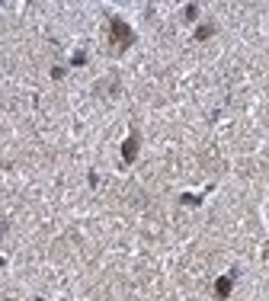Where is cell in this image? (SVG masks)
<instances>
[{
	"mask_svg": "<svg viewBox=\"0 0 269 301\" xmlns=\"http://www.w3.org/2000/svg\"><path fill=\"white\" fill-rule=\"evenodd\" d=\"M112 39H116L122 48H128V45L135 42V35H132V29H128L122 20H112Z\"/></svg>",
	"mask_w": 269,
	"mask_h": 301,
	"instance_id": "obj_1",
	"label": "cell"
},
{
	"mask_svg": "<svg viewBox=\"0 0 269 301\" xmlns=\"http://www.w3.org/2000/svg\"><path fill=\"white\" fill-rule=\"evenodd\" d=\"M135 154H138V135H132L122 144V157H125V161H135Z\"/></svg>",
	"mask_w": 269,
	"mask_h": 301,
	"instance_id": "obj_2",
	"label": "cell"
},
{
	"mask_svg": "<svg viewBox=\"0 0 269 301\" xmlns=\"http://www.w3.org/2000/svg\"><path fill=\"white\" fill-rule=\"evenodd\" d=\"M215 291H218V295L224 298L231 291V276H224V279H218V285H215Z\"/></svg>",
	"mask_w": 269,
	"mask_h": 301,
	"instance_id": "obj_3",
	"label": "cell"
}]
</instances>
